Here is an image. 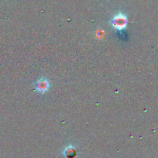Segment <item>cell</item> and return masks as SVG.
I'll list each match as a JSON object with an SVG mask.
<instances>
[{
  "label": "cell",
  "instance_id": "obj_3",
  "mask_svg": "<svg viewBox=\"0 0 158 158\" xmlns=\"http://www.w3.org/2000/svg\"><path fill=\"white\" fill-rule=\"evenodd\" d=\"M63 153H64V155H65V156H67V157L72 158V157H74L76 154L75 149H74V147H71V146H70V147H67V148L65 149Z\"/></svg>",
  "mask_w": 158,
  "mask_h": 158
},
{
  "label": "cell",
  "instance_id": "obj_2",
  "mask_svg": "<svg viewBox=\"0 0 158 158\" xmlns=\"http://www.w3.org/2000/svg\"><path fill=\"white\" fill-rule=\"evenodd\" d=\"M50 87V83L48 80L45 78L40 79L39 81H37L35 84V88L36 90L38 91L40 93H44L48 90Z\"/></svg>",
  "mask_w": 158,
  "mask_h": 158
},
{
  "label": "cell",
  "instance_id": "obj_1",
  "mask_svg": "<svg viewBox=\"0 0 158 158\" xmlns=\"http://www.w3.org/2000/svg\"><path fill=\"white\" fill-rule=\"evenodd\" d=\"M110 23L112 27L118 30H122L127 27V18L123 13H118L115 15L110 21Z\"/></svg>",
  "mask_w": 158,
  "mask_h": 158
}]
</instances>
